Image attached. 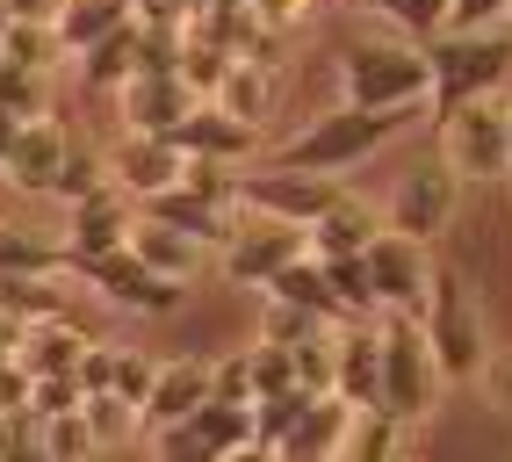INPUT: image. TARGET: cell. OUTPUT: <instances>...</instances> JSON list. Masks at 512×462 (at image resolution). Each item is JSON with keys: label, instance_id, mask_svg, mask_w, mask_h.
Returning a JSON list of instances; mask_svg holds the SVG:
<instances>
[{"label": "cell", "instance_id": "20", "mask_svg": "<svg viewBox=\"0 0 512 462\" xmlns=\"http://www.w3.org/2000/svg\"><path fill=\"white\" fill-rule=\"evenodd\" d=\"M210 102H224L238 123H253V130H267V116H275V102H282V73L267 58H253V51H238L231 65H224V80H217V94Z\"/></svg>", "mask_w": 512, "mask_h": 462}, {"label": "cell", "instance_id": "11", "mask_svg": "<svg viewBox=\"0 0 512 462\" xmlns=\"http://www.w3.org/2000/svg\"><path fill=\"white\" fill-rule=\"evenodd\" d=\"M260 426H253V405H231V398H202L188 419L174 426H152V448L159 455H253Z\"/></svg>", "mask_w": 512, "mask_h": 462}, {"label": "cell", "instance_id": "44", "mask_svg": "<svg viewBox=\"0 0 512 462\" xmlns=\"http://www.w3.org/2000/svg\"><path fill=\"white\" fill-rule=\"evenodd\" d=\"M8 29H15V15H8V0H0V44H8Z\"/></svg>", "mask_w": 512, "mask_h": 462}, {"label": "cell", "instance_id": "42", "mask_svg": "<svg viewBox=\"0 0 512 462\" xmlns=\"http://www.w3.org/2000/svg\"><path fill=\"white\" fill-rule=\"evenodd\" d=\"M109 361H116V347H94V340H87V354H80V390H109Z\"/></svg>", "mask_w": 512, "mask_h": 462}, {"label": "cell", "instance_id": "28", "mask_svg": "<svg viewBox=\"0 0 512 462\" xmlns=\"http://www.w3.org/2000/svg\"><path fill=\"white\" fill-rule=\"evenodd\" d=\"M130 15H138V8H130V0H58V44H65V58H80L87 44H101V37H109V29H123Z\"/></svg>", "mask_w": 512, "mask_h": 462}, {"label": "cell", "instance_id": "30", "mask_svg": "<svg viewBox=\"0 0 512 462\" xmlns=\"http://www.w3.org/2000/svg\"><path fill=\"white\" fill-rule=\"evenodd\" d=\"M0 109L8 116H51V73L44 65H15V58H0Z\"/></svg>", "mask_w": 512, "mask_h": 462}, {"label": "cell", "instance_id": "14", "mask_svg": "<svg viewBox=\"0 0 512 462\" xmlns=\"http://www.w3.org/2000/svg\"><path fill=\"white\" fill-rule=\"evenodd\" d=\"M181 167H188V152L166 138V130H123V138L109 145V181L123 195H138V203L159 195V188H174Z\"/></svg>", "mask_w": 512, "mask_h": 462}, {"label": "cell", "instance_id": "18", "mask_svg": "<svg viewBox=\"0 0 512 462\" xmlns=\"http://www.w3.org/2000/svg\"><path fill=\"white\" fill-rule=\"evenodd\" d=\"M260 138H267V130L238 123L224 102H210V94H202V102H195V109L174 123V145H181L188 159H231V167H238V159H246Z\"/></svg>", "mask_w": 512, "mask_h": 462}, {"label": "cell", "instance_id": "39", "mask_svg": "<svg viewBox=\"0 0 512 462\" xmlns=\"http://www.w3.org/2000/svg\"><path fill=\"white\" fill-rule=\"evenodd\" d=\"M210 398L253 405V361H246V354H224V361H210Z\"/></svg>", "mask_w": 512, "mask_h": 462}, {"label": "cell", "instance_id": "41", "mask_svg": "<svg viewBox=\"0 0 512 462\" xmlns=\"http://www.w3.org/2000/svg\"><path fill=\"white\" fill-rule=\"evenodd\" d=\"M246 8H253V22H260V29L289 37V29H303V22L318 15V0H246Z\"/></svg>", "mask_w": 512, "mask_h": 462}, {"label": "cell", "instance_id": "23", "mask_svg": "<svg viewBox=\"0 0 512 462\" xmlns=\"http://www.w3.org/2000/svg\"><path fill=\"white\" fill-rule=\"evenodd\" d=\"M375 231H383V210H375V203H361V195L347 188V195H339V203H332L325 217H311V224H303V239H311V253H318V260H332V253H368V239H375Z\"/></svg>", "mask_w": 512, "mask_h": 462}, {"label": "cell", "instance_id": "46", "mask_svg": "<svg viewBox=\"0 0 512 462\" xmlns=\"http://www.w3.org/2000/svg\"><path fill=\"white\" fill-rule=\"evenodd\" d=\"M505 116H512V109H505Z\"/></svg>", "mask_w": 512, "mask_h": 462}, {"label": "cell", "instance_id": "43", "mask_svg": "<svg viewBox=\"0 0 512 462\" xmlns=\"http://www.w3.org/2000/svg\"><path fill=\"white\" fill-rule=\"evenodd\" d=\"M8 15H29V22H51L58 0H8Z\"/></svg>", "mask_w": 512, "mask_h": 462}, {"label": "cell", "instance_id": "38", "mask_svg": "<svg viewBox=\"0 0 512 462\" xmlns=\"http://www.w3.org/2000/svg\"><path fill=\"white\" fill-rule=\"evenodd\" d=\"M289 354H296V383H303V390H332V325H325V333H311L303 347H289Z\"/></svg>", "mask_w": 512, "mask_h": 462}, {"label": "cell", "instance_id": "7", "mask_svg": "<svg viewBox=\"0 0 512 462\" xmlns=\"http://www.w3.org/2000/svg\"><path fill=\"white\" fill-rule=\"evenodd\" d=\"M109 311H123V318H174L181 311V296H188V282H174V275H159V268H145L130 246H116V253H94V260H80L73 268Z\"/></svg>", "mask_w": 512, "mask_h": 462}, {"label": "cell", "instance_id": "32", "mask_svg": "<svg viewBox=\"0 0 512 462\" xmlns=\"http://www.w3.org/2000/svg\"><path fill=\"white\" fill-rule=\"evenodd\" d=\"M325 275H332V296L347 304V318H375V311H383V304H375V282H368V253H332Z\"/></svg>", "mask_w": 512, "mask_h": 462}, {"label": "cell", "instance_id": "40", "mask_svg": "<svg viewBox=\"0 0 512 462\" xmlns=\"http://www.w3.org/2000/svg\"><path fill=\"white\" fill-rule=\"evenodd\" d=\"M476 390L491 398V412L512 419V347H491V354H484V369H476Z\"/></svg>", "mask_w": 512, "mask_h": 462}, {"label": "cell", "instance_id": "4", "mask_svg": "<svg viewBox=\"0 0 512 462\" xmlns=\"http://www.w3.org/2000/svg\"><path fill=\"white\" fill-rule=\"evenodd\" d=\"M426 340H433V361H440V383L462 390L476 383V369H484V354H491V318L484 304L469 296V282L455 268H433V296H426Z\"/></svg>", "mask_w": 512, "mask_h": 462}, {"label": "cell", "instance_id": "3", "mask_svg": "<svg viewBox=\"0 0 512 462\" xmlns=\"http://www.w3.org/2000/svg\"><path fill=\"white\" fill-rule=\"evenodd\" d=\"M426 58H433V94L426 109H455L469 94H498L505 73H512V22H491V29H440L426 37Z\"/></svg>", "mask_w": 512, "mask_h": 462}, {"label": "cell", "instance_id": "22", "mask_svg": "<svg viewBox=\"0 0 512 462\" xmlns=\"http://www.w3.org/2000/svg\"><path fill=\"white\" fill-rule=\"evenodd\" d=\"M347 426H354V405L339 398V390H318V398L303 405V419L275 441V455H289V462H311V455H318V462H325V455L347 448Z\"/></svg>", "mask_w": 512, "mask_h": 462}, {"label": "cell", "instance_id": "26", "mask_svg": "<svg viewBox=\"0 0 512 462\" xmlns=\"http://www.w3.org/2000/svg\"><path fill=\"white\" fill-rule=\"evenodd\" d=\"M260 296H289V304L318 311L325 325H347V304H339V296H332V275H325V260H318V253H296L289 268H282L275 282L260 289Z\"/></svg>", "mask_w": 512, "mask_h": 462}, {"label": "cell", "instance_id": "45", "mask_svg": "<svg viewBox=\"0 0 512 462\" xmlns=\"http://www.w3.org/2000/svg\"><path fill=\"white\" fill-rule=\"evenodd\" d=\"M505 22H512V0H505Z\"/></svg>", "mask_w": 512, "mask_h": 462}, {"label": "cell", "instance_id": "34", "mask_svg": "<svg viewBox=\"0 0 512 462\" xmlns=\"http://www.w3.org/2000/svg\"><path fill=\"white\" fill-rule=\"evenodd\" d=\"M87 426H94V441L101 448H116V441H130V434H145V419H138V405L130 398H116V390H87Z\"/></svg>", "mask_w": 512, "mask_h": 462}, {"label": "cell", "instance_id": "16", "mask_svg": "<svg viewBox=\"0 0 512 462\" xmlns=\"http://www.w3.org/2000/svg\"><path fill=\"white\" fill-rule=\"evenodd\" d=\"M65 152H73V138L58 130V116H29V123L15 130L8 159H0V181L22 188V195H51V181H58V167H65Z\"/></svg>", "mask_w": 512, "mask_h": 462}, {"label": "cell", "instance_id": "12", "mask_svg": "<svg viewBox=\"0 0 512 462\" xmlns=\"http://www.w3.org/2000/svg\"><path fill=\"white\" fill-rule=\"evenodd\" d=\"M368 282H375V304H383V311H426V296H433L426 239H404V231L383 224L368 239Z\"/></svg>", "mask_w": 512, "mask_h": 462}, {"label": "cell", "instance_id": "9", "mask_svg": "<svg viewBox=\"0 0 512 462\" xmlns=\"http://www.w3.org/2000/svg\"><path fill=\"white\" fill-rule=\"evenodd\" d=\"M347 181L339 174H311V167H260V174H238V210H260V217H282V224H311L325 217Z\"/></svg>", "mask_w": 512, "mask_h": 462}, {"label": "cell", "instance_id": "19", "mask_svg": "<svg viewBox=\"0 0 512 462\" xmlns=\"http://www.w3.org/2000/svg\"><path fill=\"white\" fill-rule=\"evenodd\" d=\"M202 398H210V354H166V361H159V376H152V390H145V405H138L145 434H152V426L188 419Z\"/></svg>", "mask_w": 512, "mask_h": 462}, {"label": "cell", "instance_id": "27", "mask_svg": "<svg viewBox=\"0 0 512 462\" xmlns=\"http://www.w3.org/2000/svg\"><path fill=\"white\" fill-rule=\"evenodd\" d=\"M130 73H138V15H130L123 29H109L101 44L80 51V87L87 94H116Z\"/></svg>", "mask_w": 512, "mask_h": 462}, {"label": "cell", "instance_id": "33", "mask_svg": "<svg viewBox=\"0 0 512 462\" xmlns=\"http://www.w3.org/2000/svg\"><path fill=\"white\" fill-rule=\"evenodd\" d=\"M311 333H325V318H318V311L289 304V296H260V340H275V347H303Z\"/></svg>", "mask_w": 512, "mask_h": 462}, {"label": "cell", "instance_id": "10", "mask_svg": "<svg viewBox=\"0 0 512 462\" xmlns=\"http://www.w3.org/2000/svg\"><path fill=\"white\" fill-rule=\"evenodd\" d=\"M462 210V174L448 167V159H433V167H412V174H397L390 188V203H383V224L404 231V239H440V231L455 224Z\"/></svg>", "mask_w": 512, "mask_h": 462}, {"label": "cell", "instance_id": "1", "mask_svg": "<svg viewBox=\"0 0 512 462\" xmlns=\"http://www.w3.org/2000/svg\"><path fill=\"white\" fill-rule=\"evenodd\" d=\"M426 109H361V102H339L325 116H311L296 130V138H282V167H311V174H354L361 159H375L390 138H404Z\"/></svg>", "mask_w": 512, "mask_h": 462}, {"label": "cell", "instance_id": "15", "mask_svg": "<svg viewBox=\"0 0 512 462\" xmlns=\"http://www.w3.org/2000/svg\"><path fill=\"white\" fill-rule=\"evenodd\" d=\"M332 390L347 405H383V333H375V318L332 325Z\"/></svg>", "mask_w": 512, "mask_h": 462}, {"label": "cell", "instance_id": "25", "mask_svg": "<svg viewBox=\"0 0 512 462\" xmlns=\"http://www.w3.org/2000/svg\"><path fill=\"white\" fill-rule=\"evenodd\" d=\"M0 275H73L65 268V231H37V224H0Z\"/></svg>", "mask_w": 512, "mask_h": 462}, {"label": "cell", "instance_id": "17", "mask_svg": "<svg viewBox=\"0 0 512 462\" xmlns=\"http://www.w3.org/2000/svg\"><path fill=\"white\" fill-rule=\"evenodd\" d=\"M116 102H123V130H166V138H174V123L202 102V94L181 73H130L116 87Z\"/></svg>", "mask_w": 512, "mask_h": 462}, {"label": "cell", "instance_id": "21", "mask_svg": "<svg viewBox=\"0 0 512 462\" xmlns=\"http://www.w3.org/2000/svg\"><path fill=\"white\" fill-rule=\"evenodd\" d=\"M138 217H159V224H174V231H188V239H202V246L217 253V246L231 239V217H238V210L210 203V195H195L188 181H174V188L145 195V203H138Z\"/></svg>", "mask_w": 512, "mask_h": 462}, {"label": "cell", "instance_id": "5", "mask_svg": "<svg viewBox=\"0 0 512 462\" xmlns=\"http://www.w3.org/2000/svg\"><path fill=\"white\" fill-rule=\"evenodd\" d=\"M375 333H383V405L419 426L433 419L440 405V361H433V340H426V318L419 311H375Z\"/></svg>", "mask_w": 512, "mask_h": 462}, {"label": "cell", "instance_id": "6", "mask_svg": "<svg viewBox=\"0 0 512 462\" xmlns=\"http://www.w3.org/2000/svg\"><path fill=\"white\" fill-rule=\"evenodd\" d=\"M433 123H440V159L462 174V188L469 181L491 188V181L512 174V116H505L498 94H469V102L440 109Z\"/></svg>", "mask_w": 512, "mask_h": 462}, {"label": "cell", "instance_id": "31", "mask_svg": "<svg viewBox=\"0 0 512 462\" xmlns=\"http://www.w3.org/2000/svg\"><path fill=\"white\" fill-rule=\"evenodd\" d=\"M361 8H375L397 37H412V44H426V37H440L448 29V8L455 0H361Z\"/></svg>", "mask_w": 512, "mask_h": 462}, {"label": "cell", "instance_id": "37", "mask_svg": "<svg viewBox=\"0 0 512 462\" xmlns=\"http://www.w3.org/2000/svg\"><path fill=\"white\" fill-rule=\"evenodd\" d=\"M152 376H159V361H152V354H138V347H116V361H109V390H116V398L145 405Z\"/></svg>", "mask_w": 512, "mask_h": 462}, {"label": "cell", "instance_id": "36", "mask_svg": "<svg viewBox=\"0 0 512 462\" xmlns=\"http://www.w3.org/2000/svg\"><path fill=\"white\" fill-rule=\"evenodd\" d=\"M0 58H15V65H51L65 58V44H58V22H29V15H15V29H8V44H0Z\"/></svg>", "mask_w": 512, "mask_h": 462}, {"label": "cell", "instance_id": "35", "mask_svg": "<svg viewBox=\"0 0 512 462\" xmlns=\"http://www.w3.org/2000/svg\"><path fill=\"white\" fill-rule=\"evenodd\" d=\"M94 188H109V152H65V167H58V181H51V203H87Z\"/></svg>", "mask_w": 512, "mask_h": 462}, {"label": "cell", "instance_id": "24", "mask_svg": "<svg viewBox=\"0 0 512 462\" xmlns=\"http://www.w3.org/2000/svg\"><path fill=\"white\" fill-rule=\"evenodd\" d=\"M130 253L145 260V268H159V275H174V282H195L202 275V239H188V231H174V224H159V217H138V231H130Z\"/></svg>", "mask_w": 512, "mask_h": 462}, {"label": "cell", "instance_id": "8", "mask_svg": "<svg viewBox=\"0 0 512 462\" xmlns=\"http://www.w3.org/2000/svg\"><path fill=\"white\" fill-rule=\"evenodd\" d=\"M296 253H311L303 224H282V217H260V210H238L231 217V239L217 246V268L231 289H267Z\"/></svg>", "mask_w": 512, "mask_h": 462}, {"label": "cell", "instance_id": "29", "mask_svg": "<svg viewBox=\"0 0 512 462\" xmlns=\"http://www.w3.org/2000/svg\"><path fill=\"white\" fill-rule=\"evenodd\" d=\"M404 434H412V426H404L390 405H354V426H347V448H339V455H354V462H390V455L404 448Z\"/></svg>", "mask_w": 512, "mask_h": 462}, {"label": "cell", "instance_id": "13", "mask_svg": "<svg viewBox=\"0 0 512 462\" xmlns=\"http://www.w3.org/2000/svg\"><path fill=\"white\" fill-rule=\"evenodd\" d=\"M130 231H138V195H123L116 181L94 188L87 203H65V268H80V260H94V253L130 246Z\"/></svg>", "mask_w": 512, "mask_h": 462}, {"label": "cell", "instance_id": "2", "mask_svg": "<svg viewBox=\"0 0 512 462\" xmlns=\"http://www.w3.org/2000/svg\"><path fill=\"white\" fill-rule=\"evenodd\" d=\"M339 102H361V109H426L433 94V58L412 37H354L339 51Z\"/></svg>", "mask_w": 512, "mask_h": 462}]
</instances>
